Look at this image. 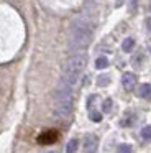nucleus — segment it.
I'll list each match as a JSON object with an SVG mask.
<instances>
[{
  "label": "nucleus",
  "mask_w": 151,
  "mask_h": 153,
  "mask_svg": "<svg viewBox=\"0 0 151 153\" xmlns=\"http://www.w3.org/2000/svg\"><path fill=\"white\" fill-rule=\"evenodd\" d=\"M77 146H79V140H77V138H72V140H69L67 146H66V153H76V150H77Z\"/></svg>",
  "instance_id": "obj_9"
},
{
  "label": "nucleus",
  "mask_w": 151,
  "mask_h": 153,
  "mask_svg": "<svg viewBox=\"0 0 151 153\" xmlns=\"http://www.w3.org/2000/svg\"><path fill=\"white\" fill-rule=\"evenodd\" d=\"M98 146V140L95 135H87L84 138V152L85 153H95Z\"/></svg>",
  "instance_id": "obj_5"
},
{
  "label": "nucleus",
  "mask_w": 151,
  "mask_h": 153,
  "mask_svg": "<svg viewBox=\"0 0 151 153\" xmlns=\"http://www.w3.org/2000/svg\"><path fill=\"white\" fill-rule=\"evenodd\" d=\"M110 109H112V100L107 99L104 102V112H110Z\"/></svg>",
  "instance_id": "obj_15"
},
{
  "label": "nucleus",
  "mask_w": 151,
  "mask_h": 153,
  "mask_svg": "<svg viewBox=\"0 0 151 153\" xmlns=\"http://www.w3.org/2000/svg\"><path fill=\"white\" fill-rule=\"evenodd\" d=\"M146 30H148V33H151V17L146 18Z\"/></svg>",
  "instance_id": "obj_16"
},
{
  "label": "nucleus",
  "mask_w": 151,
  "mask_h": 153,
  "mask_svg": "<svg viewBox=\"0 0 151 153\" xmlns=\"http://www.w3.org/2000/svg\"><path fill=\"white\" fill-rule=\"evenodd\" d=\"M90 119L94 120V122H100V120H102V114H100V112H95V110H92V112H90Z\"/></svg>",
  "instance_id": "obj_12"
},
{
  "label": "nucleus",
  "mask_w": 151,
  "mask_h": 153,
  "mask_svg": "<svg viewBox=\"0 0 151 153\" xmlns=\"http://www.w3.org/2000/svg\"><path fill=\"white\" fill-rule=\"evenodd\" d=\"M94 36V25L87 18H76L71 25V36H69V48L72 51H81L90 45Z\"/></svg>",
  "instance_id": "obj_1"
},
{
  "label": "nucleus",
  "mask_w": 151,
  "mask_h": 153,
  "mask_svg": "<svg viewBox=\"0 0 151 153\" xmlns=\"http://www.w3.org/2000/svg\"><path fill=\"white\" fill-rule=\"evenodd\" d=\"M108 81H110V77H108V76H100V77H98V81H97V84H98V86H107Z\"/></svg>",
  "instance_id": "obj_14"
},
{
  "label": "nucleus",
  "mask_w": 151,
  "mask_h": 153,
  "mask_svg": "<svg viewBox=\"0 0 151 153\" xmlns=\"http://www.w3.org/2000/svg\"><path fill=\"white\" fill-rule=\"evenodd\" d=\"M138 96H140L141 99H148V97L151 96V86L150 84H141L140 89H138Z\"/></svg>",
  "instance_id": "obj_7"
},
{
  "label": "nucleus",
  "mask_w": 151,
  "mask_h": 153,
  "mask_svg": "<svg viewBox=\"0 0 151 153\" xmlns=\"http://www.w3.org/2000/svg\"><path fill=\"white\" fill-rule=\"evenodd\" d=\"M141 137H143V140H151V125H146L143 127V130H141Z\"/></svg>",
  "instance_id": "obj_11"
},
{
  "label": "nucleus",
  "mask_w": 151,
  "mask_h": 153,
  "mask_svg": "<svg viewBox=\"0 0 151 153\" xmlns=\"http://www.w3.org/2000/svg\"><path fill=\"white\" fill-rule=\"evenodd\" d=\"M121 84H123L125 91H133L135 84H136V76L131 73H125L123 77H121Z\"/></svg>",
  "instance_id": "obj_6"
},
{
  "label": "nucleus",
  "mask_w": 151,
  "mask_h": 153,
  "mask_svg": "<svg viewBox=\"0 0 151 153\" xmlns=\"http://www.w3.org/2000/svg\"><path fill=\"white\" fill-rule=\"evenodd\" d=\"M58 140V132L56 130H46L38 137V143L39 145H51Z\"/></svg>",
  "instance_id": "obj_4"
},
{
  "label": "nucleus",
  "mask_w": 151,
  "mask_h": 153,
  "mask_svg": "<svg viewBox=\"0 0 151 153\" xmlns=\"http://www.w3.org/2000/svg\"><path fill=\"white\" fill-rule=\"evenodd\" d=\"M87 58L85 54H74L71 56L62 66V76H61V82L69 86L71 89H74L79 84V79L82 76V71L85 68Z\"/></svg>",
  "instance_id": "obj_2"
},
{
  "label": "nucleus",
  "mask_w": 151,
  "mask_h": 153,
  "mask_svg": "<svg viewBox=\"0 0 151 153\" xmlns=\"http://www.w3.org/2000/svg\"><path fill=\"white\" fill-rule=\"evenodd\" d=\"M107 66H108V59L105 56H100V58L95 59V68H97V69H105Z\"/></svg>",
  "instance_id": "obj_10"
},
{
  "label": "nucleus",
  "mask_w": 151,
  "mask_h": 153,
  "mask_svg": "<svg viewBox=\"0 0 151 153\" xmlns=\"http://www.w3.org/2000/svg\"><path fill=\"white\" fill-rule=\"evenodd\" d=\"M133 48H135V40L133 38H127V40H123V43H121V50H123L125 53H130Z\"/></svg>",
  "instance_id": "obj_8"
},
{
  "label": "nucleus",
  "mask_w": 151,
  "mask_h": 153,
  "mask_svg": "<svg viewBox=\"0 0 151 153\" xmlns=\"http://www.w3.org/2000/svg\"><path fill=\"white\" fill-rule=\"evenodd\" d=\"M53 114L58 119H67L72 114V99H66V100H54V109Z\"/></svg>",
  "instance_id": "obj_3"
},
{
  "label": "nucleus",
  "mask_w": 151,
  "mask_h": 153,
  "mask_svg": "<svg viewBox=\"0 0 151 153\" xmlns=\"http://www.w3.org/2000/svg\"><path fill=\"white\" fill-rule=\"evenodd\" d=\"M118 153H131V146L127 145V143H125V145H120L118 146Z\"/></svg>",
  "instance_id": "obj_13"
},
{
  "label": "nucleus",
  "mask_w": 151,
  "mask_h": 153,
  "mask_svg": "<svg viewBox=\"0 0 151 153\" xmlns=\"http://www.w3.org/2000/svg\"><path fill=\"white\" fill-rule=\"evenodd\" d=\"M48 153H58V152H48Z\"/></svg>",
  "instance_id": "obj_17"
}]
</instances>
